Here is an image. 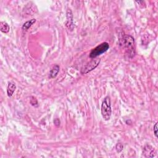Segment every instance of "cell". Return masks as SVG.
<instances>
[{"mask_svg": "<svg viewBox=\"0 0 158 158\" xmlns=\"http://www.w3.org/2000/svg\"><path fill=\"white\" fill-rule=\"evenodd\" d=\"M121 44L124 46L126 52L127 53L128 56L132 58L135 54V40L133 37L130 35H124L122 37Z\"/></svg>", "mask_w": 158, "mask_h": 158, "instance_id": "obj_1", "label": "cell"}, {"mask_svg": "<svg viewBox=\"0 0 158 158\" xmlns=\"http://www.w3.org/2000/svg\"><path fill=\"white\" fill-rule=\"evenodd\" d=\"M101 113L103 119L106 121H109L112 114L111 109V102H110V99L109 96H106L103 101L102 102Z\"/></svg>", "mask_w": 158, "mask_h": 158, "instance_id": "obj_2", "label": "cell"}, {"mask_svg": "<svg viewBox=\"0 0 158 158\" xmlns=\"http://www.w3.org/2000/svg\"><path fill=\"white\" fill-rule=\"evenodd\" d=\"M109 48V44L108 42H103L93 48L90 53V58H96L102 54L106 53Z\"/></svg>", "mask_w": 158, "mask_h": 158, "instance_id": "obj_3", "label": "cell"}, {"mask_svg": "<svg viewBox=\"0 0 158 158\" xmlns=\"http://www.w3.org/2000/svg\"><path fill=\"white\" fill-rule=\"evenodd\" d=\"M101 62V59L100 58H93L92 61L88 62L82 68L80 72L82 74H86L92 70L95 69L98 65L100 64Z\"/></svg>", "mask_w": 158, "mask_h": 158, "instance_id": "obj_4", "label": "cell"}, {"mask_svg": "<svg viewBox=\"0 0 158 158\" xmlns=\"http://www.w3.org/2000/svg\"><path fill=\"white\" fill-rule=\"evenodd\" d=\"M67 19H68V21H67L66 24V26L68 27V29L70 30H73L74 29V23H73V15L72 11L70 9H68L67 11Z\"/></svg>", "mask_w": 158, "mask_h": 158, "instance_id": "obj_5", "label": "cell"}, {"mask_svg": "<svg viewBox=\"0 0 158 158\" xmlns=\"http://www.w3.org/2000/svg\"><path fill=\"white\" fill-rule=\"evenodd\" d=\"M145 154H148V155H147L146 157H153L156 155V151L151 146L147 145L145 147Z\"/></svg>", "mask_w": 158, "mask_h": 158, "instance_id": "obj_6", "label": "cell"}, {"mask_svg": "<svg viewBox=\"0 0 158 158\" xmlns=\"http://www.w3.org/2000/svg\"><path fill=\"white\" fill-rule=\"evenodd\" d=\"M59 70H60V67H59V66L58 64L54 65L50 72V78H56L58 76V73L59 72Z\"/></svg>", "mask_w": 158, "mask_h": 158, "instance_id": "obj_7", "label": "cell"}, {"mask_svg": "<svg viewBox=\"0 0 158 158\" xmlns=\"http://www.w3.org/2000/svg\"><path fill=\"white\" fill-rule=\"evenodd\" d=\"M10 27L8 23L6 22L1 21L0 22V30L4 33H7L9 31Z\"/></svg>", "mask_w": 158, "mask_h": 158, "instance_id": "obj_8", "label": "cell"}, {"mask_svg": "<svg viewBox=\"0 0 158 158\" xmlns=\"http://www.w3.org/2000/svg\"><path fill=\"white\" fill-rule=\"evenodd\" d=\"M37 20L35 19H32L30 20V21H28L25 22L24 23H23L22 27V30L23 31H27V30H29L31 26L32 25L33 23H35V22H36Z\"/></svg>", "mask_w": 158, "mask_h": 158, "instance_id": "obj_9", "label": "cell"}, {"mask_svg": "<svg viewBox=\"0 0 158 158\" xmlns=\"http://www.w3.org/2000/svg\"><path fill=\"white\" fill-rule=\"evenodd\" d=\"M16 89V86L13 83H9L8 86L7 88V94L9 97H11L13 95V94Z\"/></svg>", "mask_w": 158, "mask_h": 158, "instance_id": "obj_10", "label": "cell"}, {"mask_svg": "<svg viewBox=\"0 0 158 158\" xmlns=\"http://www.w3.org/2000/svg\"><path fill=\"white\" fill-rule=\"evenodd\" d=\"M30 102L31 105L34 106V107H38V101H37V100L36 99V98H35L34 96H31V97Z\"/></svg>", "mask_w": 158, "mask_h": 158, "instance_id": "obj_11", "label": "cell"}, {"mask_svg": "<svg viewBox=\"0 0 158 158\" xmlns=\"http://www.w3.org/2000/svg\"><path fill=\"white\" fill-rule=\"evenodd\" d=\"M124 149V145L121 143H118L116 145V150L117 153H120Z\"/></svg>", "mask_w": 158, "mask_h": 158, "instance_id": "obj_12", "label": "cell"}, {"mask_svg": "<svg viewBox=\"0 0 158 158\" xmlns=\"http://www.w3.org/2000/svg\"><path fill=\"white\" fill-rule=\"evenodd\" d=\"M153 132H154V135L156 137V138H157V133H158V128H157V122H156V124H155L153 127Z\"/></svg>", "mask_w": 158, "mask_h": 158, "instance_id": "obj_13", "label": "cell"}, {"mask_svg": "<svg viewBox=\"0 0 158 158\" xmlns=\"http://www.w3.org/2000/svg\"><path fill=\"white\" fill-rule=\"evenodd\" d=\"M54 124L55 126H56V127H59L60 126V124H61V121L59 119V118H55V119L54 120Z\"/></svg>", "mask_w": 158, "mask_h": 158, "instance_id": "obj_14", "label": "cell"}]
</instances>
